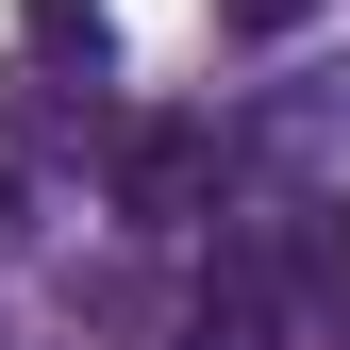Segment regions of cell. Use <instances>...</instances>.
<instances>
[{
	"mask_svg": "<svg viewBox=\"0 0 350 350\" xmlns=\"http://www.w3.org/2000/svg\"><path fill=\"white\" fill-rule=\"evenodd\" d=\"M217 17H234V33H300L317 0H217Z\"/></svg>",
	"mask_w": 350,
	"mask_h": 350,
	"instance_id": "obj_4",
	"label": "cell"
},
{
	"mask_svg": "<svg viewBox=\"0 0 350 350\" xmlns=\"http://www.w3.org/2000/svg\"><path fill=\"white\" fill-rule=\"evenodd\" d=\"M17 51L67 67V83H100V67H117V17H100V0H17Z\"/></svg>",
	"mask_w": 350,
	"mask_h": 350,
	"instance_id": "obj_2",
	"label": "cell"
},
{
	"mask_svg": "<svg viewBox=\"0 0 350 350\" xmlns=\"http://www.w3.org/2000/svg\"><path fill=\"white\" fill-rule=\"evenodd\" d=\"M0 234H17V184H0Z\"/></svg>",
	"mask_w": 350,
	"mask_h": 350,
	"instance_id": "obj_5",
	"label": "cell"
},
{
	"mask_svg": "<svg viewBox=\"0 0 350 350\" xmlns=\"http://www.w3.org/2000/svg\"><path fill=\"white\" fill-rule=\"evenodd\" d=\"M300 267H317V300H350V200H317V234H300Z\"/></svg>",
	"mask_w": 350,
	"mask_h": 350,
	"instance_id": "obj_3",
	"label": "cell"
},
{
	"mask_svg": "<svg viewBox=\"0 0 350 350\" xmlns=\"http://www.w3.org/2000/svg\"><path fill=\"white\" fill-rule=\"evenodd\" d=\"M200 200H217V117H134L117 134V217L134 234H184Z\"/></svg>",
	"mask_w": 350,
	"mask_h": 350,
	"instance_id": "obj_1",
	"label": "cell"
}]
</instances>
